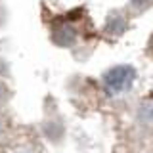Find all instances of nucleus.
Masks as SVG:
<instances>
[{
	"mask_svg": "<svg viewBox=\"0 0 153 153\" xmlns=\"http://www.w3.org/2000/svg\"><path fill=\"white\" fill-rule=\"evenodd\" d=\"M134 80H136V71L132 65H115L113 69H109L103 76V86L107 90V94L119 96L124 94L132 88Z\"/></svg>",
	"mask_w": 153,
	"mask_h": 153,
	"instance_id": "nucleus-1",
	"label": "nucleus"
},
{
	"mask_svg": "<svg viewBox=\"0 0 153 153\" xmlns=\"http://www.w3.org/2000/svg\"><path fill=\"white\" fill-rule=\"evenodd\" d=\"M151 50H153V40H151Z\"/></svg>",
	"mask_w": 153,
	"mask_h": 153,
	"instance_id": "nucleus-2",
	"label": "nucleus"
}]
</instances>
